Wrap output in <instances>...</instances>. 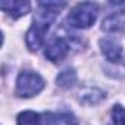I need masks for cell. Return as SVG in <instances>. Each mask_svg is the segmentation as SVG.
I'll list each match as a JSON object with an SVG mask.
<instances>
[{"label":"cell","instance_id":"7a4b0ae2","mask_svg":"<svg viewBox=\"0 0 125 125\" xmlns=\"http://www.w3.org/2000/svg\"><path fill=\"white\" fill-rule=\"evenodd\" d=\"M97 12L99 8L94 3L90 2L78 3L68 15V24L72 28H78V30L90 28L97 19Z\"/></svg>","mask_w":125,"mask_h":125},{"label":"cell","instance_id":"ba28073f","mask_svg":"<svg viewBox=\"0 0 125 125\" xmlns=\"http://www.w3.org/2000/svg\"><path fill=\"white\" fill-rule=\"evenodd\" d=\"M56 81H57V85L62 87V88H71L77 81V74H75L74 69H69V68L63 69L57 75Z\"/></svg>","mask_w":125,"mask_h":125},{"label":"cell","instance_id":"9c48e42d","mask_svg":"<svg viewBox=\"0 0 125 125\" xmlns=\"http://www.w3.org/2000/svg\"><path fill=\"white\" fill-rule=\"evenodd\" d=\"M18 125H43V119L32 110H25L18 115Z\"/></svg>","mask_w":125,"mask_h":125},{"label":"cell","instance_id":"30bf717a","mask_svg":"<svg viewBox=\"0 0 125 125\" xmlns=\"http://www.w3.org/2000/svg\"><path fill=\"white\" fill-rule=\"evenodd\" d=\"M112 118L115 125H125V109L121 104H115L112 109Z\"/></svg>","mask_w":125,"mask_h":125},{"label":"cell","instance_id":"6da1fadb","mask_svg":"<svg viewBox=\"0 0 125 125\" xmlns=\"http://www.w3.org/2000/svg\"><path fill=\"white\" fill-rule=\"evenodd\" d=\"M66 6L65 2H40L38 10L35 12L34 22L27 32V46L31 52H37L43 43L46 32L49 31L52 22L57 18L59 10Z\"/></svg>","mask_w":125,"mask_h":125},{"label":"cell","instance_id":"277c9868","mask_svg":"<svg viewBox=\"0 0 125 125\" xmlns=\"http://www.w3.org/2000/svg\"><path fill=\"white\" fill-rule=\"evenodd\" d=\"M68 52H69V44H68V41L57 37V38H53V40L47 44L44 54H46V57H47L49 60L57 62V60H62V59H63V57L68 54Z\"/></svg>","mask_w":125,"mask_h":125},{"label":"cell","instance_id":"8992f818","mask_svg":"<svg viewBox=\"0 0 125 125\" xmlns=\"http://www.w3.org/2000/svg\"><path fill=\"white\" fill-rule=\"evenodd\" d=\"M124 27H125V12H115L103 21L102 30L107 32H118Z\"/></svg>","mask_w":125,"mask_h":125},{"label":"cell","instance_id":"52a82bcc","mask_svg":"<svg viewBox=\"0 0 125 125\" xmlns=\"http://www.w3.org/2000/svg\"><path fill=\"white\" fill-rule=\"evenodd\" d=\"M100 49H102V53L106 56V59L110 62H118L122 57V47L112 40H102Z\"/></svg>","mask_w":125,"mask_h":125},{"label":"cell","instance_id":"3957f363","mask_svg":"<svg viewBox=\"0 0 125 125\" xmlns=\"http://www.w3.org/2000/svg\"><path fill=\"white\" fill-rule=\"evenodd\" d=\"M43 88H44V80L37 72L22 71L18 75L16 91H15L16 96H19V97H32V96L38 94Z\"/></svg>","mask_w":125,"mask_h":125},{"label":"cell","instance_id":"5b68a950","mask_svg":"<svg viewBox=\"0 0 125 125\" xmlns=\"http://www.w3.org/2000/svg\"><path fill=\"white\" fill-rule=\"evenodd\" d=\"M30 2L27 0H2L0 8L12 18H21L30 12Z\"/></svg>","mask_w":125,"mask_h":125}]
</instances>
